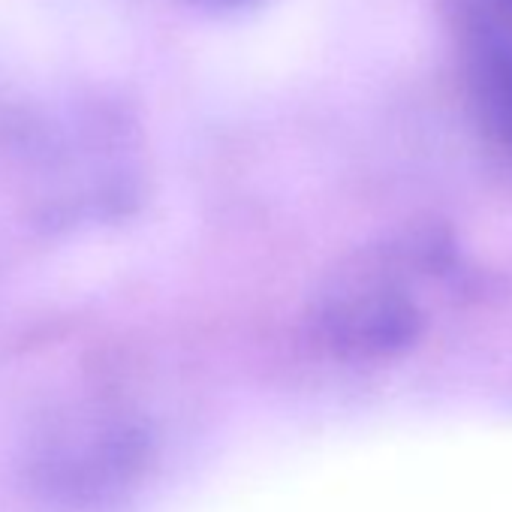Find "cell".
Instances as JSON below:
<instances>
[{
	"instance_id": "6da1fadb",
	"label": "cell",
	"mask_w": 512,
	"mask_h": 512,
	"mask_svg": "<svg viewBox=\"0 0 512 512\" xmlns=\"http://www.w3.org/2000/svg\"><path fill=\"white\" fill-rule=\"evenodd\" d=\"M157 461L154 428L127 404L79 398L46 413L25 446V482L58 509L127 500Z\"/></svg>"
},
{
	"instance_id": "7a4b0ae2",
	"label": "cell",
	"mask_w": 512,
	"mask_h": 512,
	"mask_svg": "<svg viewBox=\"0 0 512 512\" xmlns=\"http://www.w3.org/2000/svg\"><path fill=\"white\" fill-rule=\"evenodd\" d=\"M314 329L344 362L374 365L407 353L425 329V314L401 256L383 253L341 269L314 305Z\"/></svg>"
},
{
	"instance_id": "3957f363",
	"label": "cell",
	"mask_w": 512,
	"mask_h": 512,
	"mask_svg": "<svg viewBox=\"0 0 512 512\" xmlns=\"http://www.w3.org/2000/svg\"><path fill=\"white\" fill-rule=\"evenodd\" d=\"M461 70L479 133L512 166V31L470 16L461 31Z\"/></svg>"
},
{
	"instance_id": "277c9868",
	"label": "cell",
	"mask_w": 512,
	"mask_h": 512,
	"mask_svg": "<svg viewBox=\"0 0 512 512\" xmlns=\"http://www.w3.org/2000/svg\"><path fill=\"white\" fill-rule=\"evenodd\" d=\"M184 4L202 13H241L250 10L253 4H260V0H184Z\"/></svg>"
},
{
	"instance_id": "5b68a950",
	"label": "cell",
	"mask_w": 512,
	"mask_h": 512,
	"mask_svg": "<svg viewBox=\"0 0 512 512\" xmlns=\"http://www.w3.org/2000/svg\"><path fill=\"white\" fill-rule=\"evenodd\" d=\"M491 4H494V7H497V10L503 13V19H506V22L512 25V0H491ZM509 25H506V28H509Z\"/></svg>"
}]
</instances>
